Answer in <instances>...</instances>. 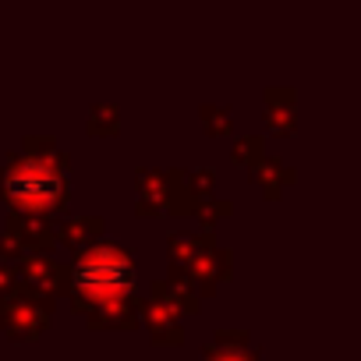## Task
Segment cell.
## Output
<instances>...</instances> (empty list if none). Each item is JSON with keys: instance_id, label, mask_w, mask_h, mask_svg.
Returning a JSON list of instances; mask_svg holds the SVG:
<instances>
[{"instance_id": "obj_19", "label": "cell", "mask_w": 361, "mask_h": 361, "mask_svg": "<svg viewBox=\"0 0 361 361\" xmlns=\"http://www.w3.org/2000/svg\"><path fill=\"white\" fill-rule=\"evenodd\" d=\"M22 255H29V252H25V245H22L8 227H0V259H4V262H18Z\"/></svg>"}, {"instance_id": "obj_4", "label": "cell", "mask_w": 361, "mask_h": 361, "mask_svg": "<svg viewBox=\"0 0 361 361\" xmlns=\"http://www.w3.org/2000/svg\"><path fill=\"white\" fill-rule=\"evenodd\" d=\"M54 305H57V298L29 290L15 280L11 290L0 294V333H4L8 340H15V343L39 340L54 322Z\"/></svg>"}, {"instance_id": "obj_9", "label": "cell", "mask_w": 361, "mask_h": 361, "mask_svg": "<svg viewBox=\"0 0 361 361\" xmlns=\"http://www.w3.org/2000/svg\"><path fill=\"white\" fill-rule=\"evenodd\" d=\"M4 227L25 245V252H54V245H57L54 224L43 213H11Z\"/></svg>"}, {"instance_id": "obj_11", "label": "cell", "mask_w": 361, "mask_h": 361, "mask_svg": "<svg viewBox=\"0 0 361 361\" xmlns=\"http://www.w3.org/2000/svg\"><path fill=\"white\" fill-rule=\"evenodd\" d=\"M166 185H170V173H163V170H142L138 173L135 213L138 216H159L163 206H166Z\"/></svg>"}, {"instance_id": "obj_16", "label": "cell", "mask_w": 361, "mask_h": 361, "mask_svg": "<svg viewBox=\"0 0 361 361\" xmlns=\"http://www.w3.org/2000/svg\"><path fill=\"white\" fill-rule=\"evenodd\" d=\"M262 156H266V142H262L259 135H245V138H238L234 149H231V159H234L238 166H248V170H252Z\"/></svg>"}, {"instance_id": "obj_20", "label": "cell", "mask_w": 361, "mask_h": 361, "mask_svg": "<svg viewBox=\"0 0 361 361\" xmlns=\"http://www.w3.org/2000/svg\"><path fill=\"white\" fill-rule=\"evenodd\" d=\"M11 287H15V269H11L4 259H0V294L11 290Z\"/></svg>"}, {"instance_id": "obj_6", "label": "cell", "mask_w": 361, "mask_h": 361, "mask_svg": "<svg viewBox=\"0 0 361 361\" xmlns=\"http://www.w3.org/2000/svg\"><path fill=\"white\" fill-rule=\"evenodd\" d=\"M216 195L213 192V173L209 170H173L170 173V185H166V213L170 216H195V209Z\"/></svg>"}, {"instance_id": "obj_7", "label": "cell", "mask_w": 361, "mask_h": 361, "mask_svg": "<svg viewBox=\"0 0 361 361\" xmlns=\"http://www.w3.org/2000/svg\"><path fill=\"white\" fill-rule=\"evenodd\" d=\"M142 326L149 329V340L156 347H180L185 343V322H180V315L152 294L142 298Z\"/></svg>"}, {"instance_id": "obj_3", "label": "cell", "mask_w": 361, "mask_h": 361, "mask_svg": "<svg viewBox=\"0 0 361 361\" xmlns=\"http://www.w3.org/2000/svg\"><path fill=\"white\" fill-rule=\"evenodd\" d=\"M166 255H170V266H177L192 280L199 298L216 294V287L234 276V259L227 248L213 241V234H170Z\"/></svg>"}, {"instance_id": "obj_15", "label": "cell", "mask_w": 361, "mask_h": 361, "mask_svg": "<svg viewBox=\"0 0 361 361\" xmlns=\"http://www.w3.org/2000/svg\"><path fill=\"white\" fill-rule=\"evenodd\" d=\"M121 131V110L114 103H99L89 110V135L96 138H114Z\"/></svg>"}, {"instance_id": "obj_2", "label": "cell", "mask_w": 361, "mask_h": 361, "mask_svg": "<svg viewBox=\"0 0 361 361\" xmlns=\"http://www.w3.org/2000/svg\"><path fill=\"white\" fill-rule=\"evenodd\" d=\"M71 269V283H68V301L75 308V315H89L92 308L124 301L138 294V266L131 259V252L117 241H89L85 248L75 252Z\"/></svg>"}, {"instance_id": "obj_1", "label": "cell", "mask_w": 361, "mask_h": 361, "mask_svg": "<svg viewBox=\"0 0 361 361\" xmlns=\"http://www.w3.org/2000/svg\"><path fill=\"white\" fill-rule=\"evenodd\" d=\"M68 166L71 159L54 138H25L22 156H11L0 170V202H8L11 213L57 216L68 206Z\"/></svg>"}, {"instance_id": "obj_14", "label": "cell", "mask_w": 361, "mask_h": 361, "mask_svg": "<svg viewBox=\"0 0 361 361\" xmlns=\"http://www.w3.org/2000/svg\"><path fill=\"white\" fill-rule=\"evenodd\" d=\"M252 173H255L259 185H262V195H266V199H280V192H283L287 185H294V170H290L287 163L273 159V156H262V159L252 166Z\"/></svg>"}, {"instance_id": "obj_17", "label": "cell", "mask_w": 361, "mask_h": 361, "mask_svg": "<svg viewBox=\"0 0 361 361\" xmlns=\"http://www.w3.org/2000/svg\"><path fill=\"white\" fill-rule=\"evenodd\" d=\"M199 117H202V128H206L213 138H220V135H231V131H234V117H231V110H227V106H213V103H206V106L199 110Z\"/></svg>"}, {"instance_id": "obj_12", "label": "cell", "mask_w": 361, "mask_h": 361, "mask_svg": "<svg viewBox=\"0 0 361 361\" xmlns=\"http://www.w3.org/2000/svg\"><path fill=\"white\" fill-rule=\"evenodd\" d=\"M298 96L294 89H266V128L276 135H290L298 124Z\"/></svg>"}, {"instance_id": "obj_13", "label": "cell", "mask_w": 361, "mask_h": 361, "mask_svg": "<svg viewBox=\"0 0 361 361\" xmlns=\"http://www.w3.org/2000/svg\"><path fill=\"white\" fill-rule=\"evenodd\" d=\"M54 234H57V245H68L71 252H78L89 241L103 238V220L99 216H68V220L54 224Z\"/></svg>"}, {"instance_id": "obj_5", "label": "cell", "mask_w": 361, "mask_h": 361, "mask_svg": "<svg viewBox=\"0 0 361 361\" xmlns=\"http://www.w3.org/2000/svg\"><path fill=\"white\" fill-rule=\"evenodd\" d=\"M15 280L29 290H39L47 298H64L68 283H71V269L64 262H57L50 252H29L18 259Z\"/></svg>"}, {"instance_id": "obj_8", "label": "cell", "mask_w": 361, "mask_h": 361, "mask_svg": "<svg viewBox=\"0 0 361 361\" xmlns=\"http://www.w3.org/2000/svg\"><path fill=\"white\" fill-rule=\"evenodd\" d=\"M149 294L159 298V301H166L177 315H199V312H202V298H199V290L192 287V280L180 273L177 266H170L166 280H156V283L149 287Z\"/></svg>"}, {"instance_id": "obj_10", "label": "cell", "mask_w": 361, "mask_h": 361, "mask_svg": "<svg viewBox=\"0 0 361 361\" xmlns=\"http://www.w3.org/2000/svg\"><path fill=\"white\" fill-rule=\"evenodd\" d=\"M202 361H262L245 329H216L213 343L202 347Z\"/></svg>"}, {"instance_id": "obj_18", "label": "cell", "mask_w": 361, "mask_h": 361, "mask_svg": "<svg viewBox=\"0 0 361 361\" xmlns=\"http://www.w3.org/2000/svg\"><path fill=\"white\" fill-rule=\"evenodd\" d=\"M234 213V202L231 199H220V195H209L199 209H195V216L206 224V227H213V224H220V220H227Z\"/></svg>"}]
</instances>
